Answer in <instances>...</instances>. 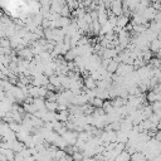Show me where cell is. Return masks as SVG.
Here are the masks:
<instances>
[{
	"label": "cell",
	"mask_w": 161,
	"mask_h": 161,
	"mask_svg": "<svg viewBox=\"0 0 161 161\" xmlns=\"http://www.w3.org/2000/svg\"><path fill=\"white\" fill-rule=\"evenodd\" d=\"M128 23H130V18L128 16L119 15V16H117V24H116V26L123 29V28H126L128 25Z\"/></svg>",
	"instance_id": "1"
},
{
	"label": "cell",
	"mask_w": 161,
	"mask_h": 161,
	"mask_svg": "<svg viewBox=\"0 0 161 161\" xmlns=\"http://www.w3.org/2000/svg\"><path fill=\"white\" fill-rule=\"evenodd\" d=\"M58 103L55 101H45V109L48 112H57Z\"/></svg>",
	"instance_id": "6"
},
{
	"label": "cell",
	"mask_w": 161,
	"mask_h": 161,
	"mask_svg": "<svg viewBox=\"0 0 161 161\" xmlns=\"http://www.w3.org/2000/svg\"><path fill=\"white\" fill-rule=\"evenodd\" d=\"M89 104H91L93 108H102V106H103V99H101V98H98V97H94V98H92V99L89 101Z\"/></svg>",
	"instance_id": "7"
},
{
	"label": "cell",
	"mask_w": 161,
	"mask_h": 161,
	"mask_svg": "<svg viewBox=\"0 0 161 161\" xmlns=\"http://www.w3.org/2000/svg\"><path fill=\"white\" fill-rule=\"evenodd\" d=\"M146 101H148L150 104L156 102V101H160V93H155L152 89H148V92L146 94Z\"/></svg>",
	"instance_id": "3"
},
{
	"label": "cell",
	"mask_w": 161,
	"mask_h": 161,
	"mask_svg": "<svg viewBox=\"0 0 161 161\" xmlns=\"http://www.w3.org/2000/svg\"><path fill=\"white\" fill-rule=\"evenodd\" d=\"M160 45H161V44H160V39H158V38H156V39L151 40V42H150V44H148L150 52H152V53H153V52H156V53H157V52L160 50Z\"/></svg>",
	"instance_id": "4"
},
{
	"label": "cell",
	"mask_w": 161,
	"mask_h": 161,
	"mask_svg": "<svg viewBox=\"0 0 161 161\" xmlns=\"http://www.w3.org/2000/svg\"><path fill=\"white\" fill-rule=\"evenodd\" d=\"M0 47H3V48H10V40L8 38H1L0 39Z\"/></svg>",
	"instance_id": "8"
},
{
	"label": "cell",
	"mask_w": 161,
	"mask_h": 161,
	"mask_svg": "<svg viewBox=\"0 0 161 161\" xmlns=\"http://www.w3.org/2000/svg\"><path fill=\"white\" fill-rule=\"evenodd\" d=\"M83 86H84L86 89H96V88H97V86H96V80H94L93 78H91L89 75L86 77V78L83 79Z\"/></svg>",
	"instance_id": "2"
},
{
	"label": "cell",
	"mask_w": 161,
	"mask_h": 161,
	"mask_svg": "<svg viewBox=\"0 0 161 161\" xmlns=\"http://www.w3.org/2000/svg\"><path fill=\"white\" fill-rule=\"evenodd\" d=\"M118 64H119V63H117L116 60L111 59V60H109V63H108V65L106 67V70H107L108 73H111V74H114V73H116V70H117Z\"/></svg>",
	"instance_id": "5"
}]
</instances>
